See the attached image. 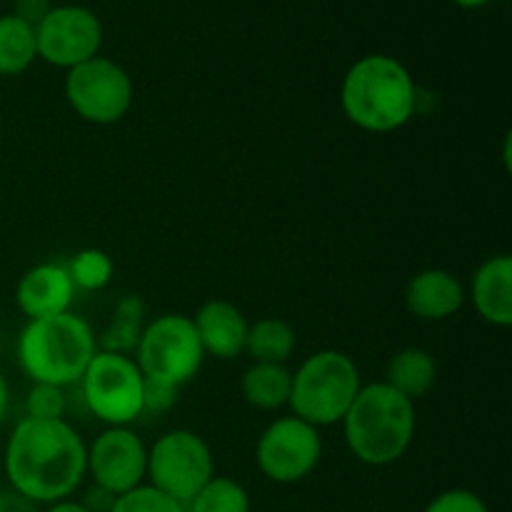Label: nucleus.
<instances>
[{
	"label": "nucleus",
	"instance_id": "f8f14e48",
	"mask_svg": "<svg viewBox=\"0 0 512 512\" xmlns=\"http://www.w3.org/2000/svg\"><path fill=\"white\" fill-rule=\"evenodd\" d=\"M88 473L95 488L113 498L143 485L148 473V448L130 428H108L88 448Z\"/></svg>",
	"mask_w": 512,
	"mask_h": 512
},
{
	"label": "nucleus",
	"instance_id": "4be33fe9",
	"mask_svg": "<svg viewBox=\"0 0 512 512\" xmlns=\"http://www.w3.org/2000/svg\"><path fill=\"white\" fill-rule=\"evenodd\" d=\"M185 512H250V495L238 480L210 478L185 503Z\"/></svg>",
	"mask_w": 512,
	"mask_h": 512
},
{
	"label": "nucleus",
	"instance_id": "5701e85b",
	"mask_svg": "<svg viewBox=\"0 0 512 512\" xmlns=\"http://www.w3.org/2000/svg\"><path fill=\"white\" fill-rule=\"evenodd\" d=\"M65 268H68V275L75 288L103 290L110 283V278H113L115 265L105 250L85 248L80 253H75L73 260Z\"/></svg>",
	"mask_w": 512,
	"mask_h": 512
},
{
	"label": "nucleus",
	"instance_id": "bb28decb",
	"mask_svg": "<svg viewBox=\"0 0 512 512\" xmlns=\"http://www.w3.org/2000/svg\"><path fill=\"white\" fill-rule=\"evenodd\" d=\"M53 8L50 5V0H15V18L25 20L28 25H38L40 20L48 15V10Z\"/></svg>",
	"mask_w": 512,
	"mask_h": 512
},
{
	"label": "nucleus",
	"instance_id": "7c9ffc66",
	"mask_svg": "<svg viewBox=\"0 0 512 512\" xmlns=\"http://www.w3.org/2000/svg\"><path fill=\"white\" fill-rule=\"evenodd\" d=\"M458 5H463V8H480V5L490 3V0H455Z\"/></svg>",
	"mask_w": 512,
	"mask_h": 512
},
{
	"label": "nucleus",
	"instance_id": "f257e3e1",
	"mask_svg": "<svg viewBox=\"0 0 512 512\" xmlns=\"http://www.w3.org/2000/svg\"><path fill=\"white\" fill-rule=\"evenodd\" d=\"M13 493L38 505L68 500L88 473V445L65 418H23L3 448Z\"/></svg>",
	"mask_w": 512,
	"mask_h": 512
},
{
	"label": "nucleus",
	"instance_id": "39448f33",
	"mask_svg": "<svg viewBox=\"0 0 512 512\" xmlns=\"http://www.w3.org/2000/svg\"><path fill=\"white\" fill-rule=\"evenodd\" d=\"M360 388V370L350 355L320 350L293 373L288 405L295 418L313 428H325L345 418Z\"/></svg>",
	"mask_w": 512,
	"mask_h": 512
},
{
	"label": "nucleus",
	"instance_id": "20e7f679",
	"mask_svg": "<svg viewBox=\"0 0 512 512\" xmlns=\"http://www.w3.org/2000/svg\"><path fill=\"white\" fill-rule=\"evenodd\" d=\"M98 353L93 328L80 315L28 320L18 338V363L33 383L65 388L80 383L85 368Z\"/></svg>",
	"mask_w": 512,
	"mask_h": 512
},
{
	"label": "nucleus",
	"instance_id": "1a4fd4ad",
	"mask_svg": "<svg viewBox=\"0 0 512 512\" xmlns=\"http://www.w3.org/2000/svg\"><path fill=\"white\" fill-rule=\"evenodd\" d=\"M65 98L85 123L113 125L133 108V80L123 65L95 55L68 70Z\"/></svg>",
	"mask_w": 512,
	"mask_h": 512
},
{
	"label": "nucleus",
	"instance_id": "c756f323",
	"mask_svg": "<svg viewBox=\"0 0 512 512\" xmlns=\"http://www.w3.org/2000/svg\"><path fill=\"white\" fill-rule=\"evenodd\" d=\"M8 403H10L8 380H5V375L0 373V423H3L5 415H8Z\"/></svg>",
	"mask_w": 512,
	"mask_h": 512
},
{
	"label": "nucleus",
	"instance_id": "f03ea898",
	"mask_svg": "<svg viewBox=\"0 0 512 512\" xmlns=\"http://www.w3.org/2000/svg\"><path fill=\"white\" fill-rule=\"evenodd\" d=\"M418 90L413 75L390 55H365L345 73L340 88L343 113L365 133H393L415 115Z\"/></svg>",
	"mask_w": 512,
	"mask_h": 512
},
{
	"label": "nucleus",
	"instance_id": "393cba45",
	"mask_svg": "<svg viewBox=\"0 0 512 512\" xmlns=\"http://www.w3.org/2000/svg\"><path fill=\"white\" fill-rule=\"evenodd\" d=\"M28 418L38 420H58L65 415V393L58 385L33 383L28 398H25Z\"/></svg>",
	"mask_w": 512,
	"mask_h": 512
},
{
	"label": "nucleus",
	"instance_id": "6e6552de",
	"mask_svg": "<svg viewBox=\"0 0 512 512\" xmlns=\"http://www.w3.org/2000/svg\"><path fill=\"white\" fill-rule=\"evenodd\" d=\"M145 478L160 493L183 505L190 503V498L215 478L213 450L193 430H170L148 450Z\"/></svg>",
	"mask_w": 512,
	"mask_h": 512
},
{
	"label": "nucleus",
	"instance_id": "a878e982",
	"mask_svg": "<svg viewBox=\"0 0 512 512\" xmlns=\"http://www.w3.org/2000/svg\"><path fill=\"white\" fill-rule=\"evenodd\" d=\"M423 512H490L485 500L480 495H475L473 490L465 488H453L440 493L438 498H433L428 503V508Z\"/></svg>",
	"mask_w": 512,
	"mask_h": 512
},
{
	"label": "nucleus",
	"instance_id": "0eeeda50",
	"mask_svg": "<svg viewBox=\"0 0 512 512\" xmlns=\"http://www.w3.org/2000/svg\"><path fill=\"white\" fill-rule=\"evenodd\" d=\"M80 388L90 413L108 428H128L145 413V378L130 355L98 350Z\"/></svg>",
	"mask_w": 512,
	"mask_h": 512
},
{
	"label": "nucleus",
	"instance_id": "f3484780",
	"mask_svg": "<svg viewBox=\"0 0 512 512\" xmlns=\"http://www.w3.org/2000/svg\"><path fill=\"white\" fill-rule=\"evenodd\" d=\"M435 380H438V365L433 355L423 348H405L393 355L383 383L415 403L435 388Z\"/></svg>",
	"mask_w": 512,
	"mask_h": 512
},
{
	"label": "nucleus",
	"instance_id": "4468645a",
	"mask_svg": "<svg viewBox=\"0 0 512 512\" xmlns=\"http://www.w3.org/2000/svg\"><path fill=\"white\" fill-rule=\"evenodd\" d=\"M193 325L198 330L205 355H213L218 360H233L245 353L250 323L243 310L235 308L228 300H210V303L200 305Z\"/></svg>",
	"mask_w": 512,
	"mask_h": 512
},
{
	"label": "nucleus",
	"instance_id": "6ab92c4d",
	"mask_svg": "<svg viewBox=\"0 0 512 512\" xmlns=\"http://www.w3.org/2000/svg\"><path fill=\"white\" fill-rule=\"evenodd\" d=\"M295 330L288 320L283 318H260L248 328V340H245V353L253 358V363H275L285 365L293 355Z\"/></svg>",
	"mask_w": 512,
	"mask_h": 512
},
{
	"label": "nucleus",
	"instance_id": "2eb2a0df",
	"mask_svg": "<svg viewBox=\"0 0 512 512\" xmlns=\"http://www.w3.org/2000/svg\"><path fill=\"white\" fill-rule=\"evenodd\" d=\"M468 295L458 275L443 268H428L413 275L405 288V305L420 320H445L460 313Z\"/></svg>",
	"mask_w": 512,
	"mask_h": 512
},
{
	"label": "nucleus",
	"instance_id": "dca6fc26",
	"mask_svg": "<svg viewBox=\"0 0 512 512\" xmlns=\"http://www.w3.org/2000/svg\"><path fill=\"white\" fill-rule=\"evenodd\" d=\"M470 298L475 310L485 323L495 328H510L512 325V258L510 255H495L485 260L473 275L470 283Z\"/></svg>",
	"mask_w": 512,
	"mask_h": 512
},
{
	"label": "nucleus",
	"instance_id": "b1692460",
	"mask_svg": "<svg viewBox=\"0 0 512 512\" xmlns=\"http://www.w3.org/2000/svg\"><path fill=\"white\" fill-rule=\"evenodd\" d=\"M108 512H185V505L160 493L153 485H138L128 493L118 495Z\"/></svg>",
	"mask_w": 512,
	"mask_h": 512
},
{
	"label": "nucleus",
	"instance_id": "aec40b11",
	"mask_svg": "<svg viewBox=\"0 0 512 512\" xmlns=\"http://www.w3.org/2000/svg\"><path fill=\"white\" fill-rule=\"evenodd\" d=\"M145 330V303L138 295H123L115 303L110 323L105 333L100 335V350L108 353L128 355L138 348V340Z\"/></svg>",
	"mask_w": 512,
	"mask_h": 512
},
{
	"label": "nucleus",
	"instance_id": "c85d7f7f",
	"mask_svg": "<svg viewBox=\"0 0 512 512\" xmlns=\"http://www.w3.org/2000/svg\"><path fill=\"white\" fill-rule=\"evenodd\" d=\"M45 512H90L83 503H73V500H60V503H53Z\"/></svg>",
	"mask_w": 512,
	"mask_h": 512
},
{
	"label": "nucleus",
	"instance_id": "9b49d317",
	"mask_svg": "<svg viewBox=\"0 0 512 512\" xmlns=\"http://www.w3.org/2000/svg\"><path fill=\"white\" fill-rule=\"evenodd\" d=\"M103 43V25L93 10L83 5H58L35 25L38 58L55 68H75L95 58Z\"/></svg>",
	"mask_w": 512,
	"mask_h": 512
},
{
	"label": "nucleus",
	"instance_id": "423d86ee",
	"mask_svg": "<svg viewBox=\"0 0 512 512\" xmlns=\"http://www.w3.org/2000/svg\"><path fill=\"white\" fill-rule=\"evenodd\" d=\"M135 355L145 383L173 390L190 383L205 360L193 318L183 313H165L145 323Z\"/></svg>",
	"mask_w": 512,
	"mask_h": 512
},
{
	"label": "nucleus",
	"instance_id": "9d476101",
	"mask_svg": "<svg viewBox=\"0 0 512 512\" xmlns=\"http://www.w3.org/2000/svg\"><path fill=\"white\" fill-rule=\"evenodd\" d=\"M323 458V440L318 428L288 415L263 430L255 445V463L260 473L280 485H293L308 478Z\"/></svg>",
	"mask_w": 512,
	"mask_h": 512
},
{
	"label": "nucleus",
	"instance_id": "7ed1b4c3",
	"mask_svg": "<svg viewBox=\"0 0 512 512\" xmlns=\"http://www.w3.org/2000/svg\"><path fill=\"white\" fill-rule=\"evenodd\" d=\"M343 423L348 450L365 465L383 468L403 458L415 438V405L388 383L363 385Z\"/></svg>",
	"mask_w": 512,
	"mask_h": 512
},
{
	"label": "nucleus",
	"instance_id": "cd10ccee",
	"mask_svg": "<svg viewBox=\"0 0 512 512\" xmlns=\"http://www.w3.org/2000/svg\"><path fill=\"white\" fill-rule=\"evenodd\" d=\"M0 512H40L38 503L23 498L18 493H3L0 495Z\"/></svg>",
	"mask_w": 512,
	"mask_h": 512
},
{
	"label": "nucleus",
	"instance_id": "a211bd4d",
	"mask_svg": "<svg viewBox=\"0 0 512 512\" xmlns=\"http://www.w3.org/2000/svg\"><path fill=\"white\" fill-rule=\"evenodd\" d=\"M290 388H293V373L285 365L275 363H253L240 380L245 403L258 410H278L288 405Z\"/></svg>",
	"mask_w": 512,
	"mask_h": 512
},
{
	"label": "nucleus",
	"instance_id": "412c9836",
	"mask_svg": "<svg viewBox=\"0 0 512 512\" xmlns=\"http://www.w3.org/2000/svg\"><path fill=\"white\" fill-rule=\"evenodd\" d=\"M38 58L35 28L13 13L0 18V75H20Z\"/></svg>",
	"mask_w": 512,
	"mask_h": 512
},
{
	"label": "nucleus",
	"instance_id": "ddd939ff",
	"mask_svg": "<svg viewBox=\"0 0 512 512\" xmlns=\"http://www.w3.org/2000/svg\"><path fill=\"white\" fill-rule=\"evenodd\" d=\"M75 285L70 280L68 268L60 263L33 265L15 288V303L28 320L53 318V315L70 313Z\"/></svg>",
	"mask_w": 512,
	"mask_h": 512
},
{
	"label": "nucleus",
	"instance_id": "2f4dec72",
	"mask_svg": "<svg viewBox=\"0 0 512 512\" xmlns=\"http://www.w3.org/2000/svg\"><path fill=\"white\" fill-rule=\"evenodd\" d=\"M0 460H3V445H0Z\"/></svg>",
	"mask_w": 512,
	"mask_h": 512
}]
</instances>
